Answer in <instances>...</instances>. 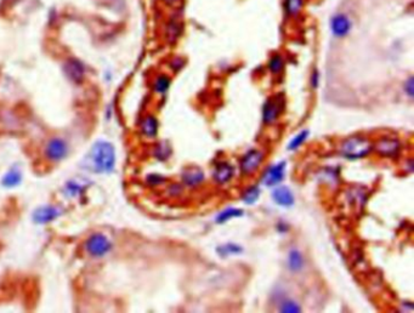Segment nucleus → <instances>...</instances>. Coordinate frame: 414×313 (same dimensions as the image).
Masks as SVG:
<instances>
[{
  "label": "nucleus",
  "instance_id": "nucleus-1",
  "mask_svg": "<svg viewBox=\"0 0 414 313\" xmlns=\"http://www.w3.org/2000/svg\"><path fill=\"white\" fill-rule=\"evenodd\" d=\"M80 167L94 174H111L116 167V149L111 142L97 141L81 161Z\"/></svg>",
  "mask_w": 414,
  "mask_h": 313
},
{
  "label": "nucleus",
  "instance_id": "nucleus-2",
  "mask_svg": "<svg viewBox=\"0 0 414 313\" xmlns=\"http://www.w3.org/2000/svg\"><path fill=\"white\" fill-rule=\"evenodd\" d=\"M373 144L362 136H351L342 143V154L350 161L364 158L372 152Z\"/></svg>",
  "mask_w": 414,
  "mask_h": 313
},
{
  "label": "nucleus",
  "instance_id": "nucleus-3",
  "mask_svg": "<svg viewBox=\"0 0 414 313\" xmlns=\"http://www.w3.org/2000/svg\"><path fill=\"white\" fill-rule=\"evenodd\" d=\"M112 248V242L102 233L91 234L85 242V251L87 255H90L91 257H96V259L106 256L107 254L111 253Z\"/></svg>",
  "mask_w": 414,
  "mask_h": 313
},
{
  "label": "nucleus",
  "instance_id": "nucleus-4",
  "mask_svg": "<svg viewBox=\"0 0 414 313\" xmlns=\"http://www.w3.org/2000/svg\"><path fill=\"white\" fill-rule=\"evenodd\" d=\"M285 106L284 98L281 95H277L275 97H271L266 101L262 108V120L265 124H272L277 120Z\"/></svg>",
  "mask_w": 414,
  "mask_h": 313
},
{
  "label": "nucleus",
  "instance_id": "nucleus-5",
  "mask_svg": "<svg viewBox=\"0 0 414 313\" xmlns=\"http://www.w3.org/2000/svg\"><path fill=\"white\" fill-rule=\"evenodd\" d=\"M68 154V144L63 138L54 137L46 143L44 155L50 162H61Z\"/></svg>",
  "mask_w": 414,
  "mask_h": 313
},
{
  "label": "nucleus",
  "instance_id": "nucleus-6",
  "mask_svg": "<svg viewBox=\"0 0 414 313\" xmlns=\"http://www.w3.org/2000/svg\"><path fill=\"white\" fill-rule=\"evenodd\" d=\"M264 161V153L258 149H250L241 159V172L244 175H250L260 167Z\"/></svg>",
  "mask_w": 414,
  "mask_h": 313
},
{
  "label": "nucleus",
  "instance_id": "nucleus-7",
  "mask_svg": "<svg viewBox=\"0 0 414 313\" xmlns=\"http://www.w3.org/2000/svg\"><path fill=\"white\" fill-rule=\"evenodd\" d=\"M62 214V209L54 207V205H44L34 210L32 220L37 225H46L56 220Z\"/></svg>",
  "mask_w": 414,
  "mask_h": 313
},
{
  "label": "nucleus",
  "instance_id": "nucleus-8",
  "mask_svg": "<svg viewBox=\"0 0 414 313\" xmlns=\"http://www.w3.org/2000/svg\"><path fill=\"white\" fill-rule=\"evenodd\" d=\"M374 149L379 155L386 156V158H395L400 153L401 143L397 138L383 137L374 144Z\"/></svg>",
  "mask_w": 414,
  "mask_h": 313
},
{
  "label": "nucleus",
  "instance_id": "nucleus-9",
  "mask_svg": "<svg viewBox=\"0 0 414 313\" xmlns=\"http://www.w3.org/2000/svg\"><path fill=\"white\" fill-rule=\"evenodd\" d=\"M352 28L351 20L345 14H335L331 19V31L335 38H344L350 33Z\"/></svg>",
  "mask_w": 414,
  "mask_h": 313
},
{
  "label": "nucleus",
  "instance_id": "nucleus-10",
  "mask_svg": "<svg viewBox=\"0 0 414 313\" xmlns=\"http://www.w3.org/2000/svg\"><path fill=\"white\" fill-rule=\"evenodd\" d=\"M284 173H285V162H281V163H277L272 167L267 168L266 172L262 175V182H264L265 186L267 187H272L277 186L278 184H281L282 180L284 179Z\"/></svg>",
  "mask_w": 414,
  "mask_h": 313
},
{
  "label": "nucleus",
  "instance_id": "nucleus-11",
  "mask_svg": "<svg viewBox=\"0 0 414 313\" xmlns=\"http://www.w3.org/2000/svg\"><path fill=\"white\" fill-rule=\"evenodd\" d=\"M63 71H65L68 79L75 84H79L83 82L84 75H85V68H84L83 63H81L79 60L75 59H71L67 61L65 66H63Z\"/></svg>",
  "mask_w": 414,
  "mask_h": 313
},
{
  "label": "nucleus",
  "instance_id": "nucleus-12",
  "mask_svg": "<svg viewBox=\"0 0 414 313\" xmlns=\"http://www.w3.org/2000/svg\"><path fill=\"white\" fill-rule=\"evenodd\" d=\"M272 199L277 205L283 208H290L294 205V194L288 187L279 186L273 190L272 192Z\"/></svg>",
  "mask_w": 414,
  "mask_h": 313
},
{
  "label": "nucleus",
  "instance_id": "nucleus-13",
  "mask_svg": "<svg viewBox=\"0 0 414 313\" xmlns=\"http://www.w3.org/2000/svg\"><path fill=\"white\" fill-rule=\"evenodd\" d=\"M204 180V173L198 167H188L182 172V181L186 186L197 187Z\"/></svg>",
  "mask_w": 414,
  "mask_h": 313
},
{
  "label": "nucleus",
  "instance_id": "nucleus-14",
  "mask_svg": "<svg viewBox=\"0 0 414 313\" xmlns=\"http://www.w3.org/2000/svg\"><path fill=\"white\" fill-rule=\"evenodd\" d=\"M233 174H235V169L231 164L227 162H220L215 167L213 176L219 185H225L233 178Z\"/></svg>",
  "mask_w": 414,
  "mask_h": 313
},
{
  "label": "nucleus",
  "instance_id": "nucleus-15",
  "mask_svg": "<svg viewBox=\"0 0 414 313\" xmlns=\"http://www.w3.org/2000/svg\"><path fill=\"white\" fill-rule=\"evenodd\" d=\"M22 181V173L21 170L19 169V167L11 168L9 172L5 174L4 178L2 180V185L7 188H14L16 186H19Z\"/></svg>",
  "mask_w": 414,
  "mask_h": 313
},
{
  "label": "nucleus",
  "instance_id": "nucleus-16",
  "mask_svg": "<svg viewBox=\"0 0 414 313\" xmlns=\"http://www.w3.org/2000/svg\"><path fill=\"white\" fill-rule=\"evenodd\" d=\"M305 7V0H283L285 15L290 19H295L301 14Z\"/></svg>",
  "mask_w": 414,
  "mask_h": 313
},
{
  "label": "nucleus",
  "instance_id": "nucleus-17",
  "mask_svg": "<svg viewBox=\"0 0 414 313\" xmlns=\"http://www.w3.org/2000/svg\"><path fill=\"white\" fill-rule=\"evenodd\" d=\"M142 134L147 137H154L158 132V120L154 115H147L141 123Z\"/></svg>",
  "mask_w": 414,
  "mask_h": 313
},
{
  "label": "nucleus",
  "instance_id": "nucleus-18",
  "mask_svg": "<svg viewBox=\"0 0 414 313\" xmlns=\"http://www.w3.org/2000/svg\"><path fill=\"white\" fill-rule=\"evenodd\" d=\"M304 257H302L301 253L299 250H290L289 255H288V268L296 273L304 268Z\"/></svg>",
  "mask_w": 414,
  "mask_h": 313
},
{
  "label": "nucleus",
  "instance_id": "nucleus-19",
  "mask_svg": "<svg viewBox=\"0 0 414 313\" xmlns=\"http://www.w3.org/2000/svg\"><path fill=\"white\" fill-rule=\"evenodd\" d=\"M85 190V184L78 181V180H72L68 181L65 186V194L68 198H77Z\"/></svg>",
  "mask_w": 414,
  "mask_h": 313
},
{
  "label": "nucleus",
  "instance_id": "nucleus-20",
  "mask_svg": "<svg viewBox=\"0 0 414 313\" xmlns=\"http://www.w3.org/2000/svg\"><path fill=\"white\" fill-rule=\"evenodd\" d=\"M181 34H182V28H181V23H180V20L173 19L170 22H169V25L167 27L168 42L171 43V44H174V43L179 39Z\"/></svg>",
  "mask_w": 414,
  "mask_h": 313
},
{
  "label": "nucleus",
  "instance_id": "nucleus-21",
  "mask_svg": "<svg viewBox=\"0 0 414 313\" xmlns=\"http://www.w3.org/2000/svg\"><path fill=\"white\" fill-rule=\"evenodd\" d=\"M243 214H244V211L242 210V209L230 208V209H226V210L221 211V213L217 216L215 221H217L218 224H225V222L229 221V220L233 219V217L243 216Z\"/></svg>",
  "mask_w": 414,
  "mask_h": 313
},
{
  "label": "nucleus",
  "instance_id": "nucleus-22",
  "mask_svg": "<svg viewBox=\"0 0 414 313\" xmlns=\"http://www.w3.org/2000/svg\"><path fill=\"white\" fill-rule=\"evenodd\" d=\"M217 251L220 256L226 257V256H230V255L241 254L242 251H243V248L240 245L235 244V243H226V244L218 246Z\"/></svg>",
  "mask_w": 414,
  "mask_h": 313
},
{
  "label": "nucleus",
  "instance_id": "nucleus-23",
  "mask_svg": "<svg viewBox=\"0 0 414 313\" xmlns=\"http://www.w3.org/2000/svg\"><path fill=\"white\" fill-rule=\"evenodd\" d=\"M169 86H170V78L167 74H159L158 77L154 79L153 83V90L158 94H164L168 91Z\"/></svg>",
  "mask_w": 414,
  "mask_h": 313
},
{
  "label": "nucleus",
  "instance_id": "nucleus-24",
  "mask_svg": "<svg viewBox=\"0 0 414 313\" xmlns=\"http://www.w3.org/2000/svg\"><path fill=\"white\" fill-rule=\"evenodd\" d=\"M284 68V60L282 55L276 54L271 56L269 61V71L272 74H279Z\"/></svg>",
  "mask_w": 414,
  "mask_h": 313
},
{
  "label": "nucleus",
  "instance_id": "nucleus-25",
  "mask_svg": "<svg viewBox=\"0 0 414 313\" xmlns=\"http://www.w3.org/2000/svg\"><path fill=\"white\" fill-rule=\"evenodd\" d=\"M259 197H260V190L256 186L247 188L243 194H242V199H243V202L246 204H254L259 199Z\"/></svg>",
  "mask_w": 414,
  "mask_h": 313
},
{
  "label": "nucleus",
  "instance_id": "nucleus-26",
  "mask_svg": "<svg viewBox=\"0 0 414 313\" xmlns=\"http://www.w3.org/2000/svg\"><path fill=\"white\" fill-rule=\"evenodd\" d=\"M171 154V148L170 146L167 143V142H160V143L157 146L156 152H154V155L156 158H158L159 161H165L168 159Z\"/></svg>",
  "mask_w": 414,
  "mask_h": 313
},
{
  "label": "nucleus",
  "instance_id": "nucleus-27",
  "mask_svg": "<svg viewBox=\"0 0 414 313\" xmlns=\"http://www.w3.org/2000/svg\"><path fill=\"white\" fill-rule=\"evenodd\" d=\"M310 132H308V130H302L300 134H298L295 136V137L293 138V140L290 141L289 146H288V149L289 150H295L296 148H299L300 146H301L302 143L306 141V138H307V136Z\"/></svg>",
  "mask_w": 414,
  "mask_h": 313
},
{
  "label": "nucleus",
  "instance_id": "nucleus-28",
  "mask_svg": "<svg viewBox=\"0 0 414 313\" xmlns=\"http://www.w3.org/2000/svg\"><path fill=\"white\" fill-rule=\"evenodd\" d=\"M279 311L283 313H299L301 311L300 306L293 300H284L279 306Z\"/></svg>",
  "mask_w": 414,
  "mask_h": 313
},
{
  "label": "nucleus",
  "instance_id": "nucleus-29",
  "mask_svg": "<svg viewBox=\"0 0 414 313\" xmlns=\"http://www.w3.org/2000/svg\"><path fill=\"white\" fill-rule=\"evenodd\" d=\"M164 181H165V179L163 178V176L158 175V174H151V175H148V178H147V182L151 185V186H158V185H160Z\"/></svg>",
  "mask_w": 414,
  "mask_h": 313
},
{
  "label": "nucleus",
  "instance_id": "nucleus-30",
  "mask_svg": "<svg viewBox=\"0 0 414 313\" xmlns=\"http://www.w3.org/2000/svg\"><path fill=\"white\" fill-rule=\"evenodd\" d=\"M183 66H185V60L181 59V57H176V59H174L170 63V67L173 68L175 72L180 71Z\"/></svg>",
  "mask_w": 414,
  "mask_h": 313
},
{
  "label": "nucleus",
  "instance_id": "nucleus-31",
  "mask_svg": "<svg viewBox=\"0 0 414 313\" xmlns=\"http://www.w3.org/2000/svg\"><path fill=\"white\" fill-rule=\"evenodd\" d=\"M404 91L407 92V95L410 98L413 97V77L408 78V80L404 83Z\"/></svg>",
  "mask_w": 414,
  "mask_h": 313
},
{
  "label": "nucleus",
  "instance_id": "nucleus-32",
  "mask_svg": "<svg viewBox=\"0 0 414 313\" xmlns=\"http://www.w3.org/2000/svg\"><path fill=\"white\" fill-rule=\"evenodd\" d=\"M320 84V72L317 69H315L313 75H311V85H313V89L319 88Z\"/></svg>",
  "mask_w": 414,
  "mask_h": 313
},
{
  "label": "nucleus",
  "instance_id": "nucleus-33",
  "mask_svg": "<svg viewBox=\"0 0 414 313\" xmlns=\"http://www.w3.org/2000/svg\"><path fill=\"white\" fill-rule=\"evenodd\" d=\"M288 228L289 227L284 222H278V225H277V230H278V232H281V233H285L288 231Z\"/></svg>",
  "mask_w": 414,
  "mask_h": 313
},
{
  "label": "nucleus",
  "instance_id": "nucleus-34",
  "mask_svg": "<svg viewBox=\"0 0 414 313\" xmlns=\"http://www.w3.org/2000/svg\"><path fill=\"white\" fill-rule=\"evenodd\" d=\"M175 2H177V0H165V3H167V4H174Z\"/></svg>",
  "mask_w": 414,
  "mask_h": 313
}]
</instances>
